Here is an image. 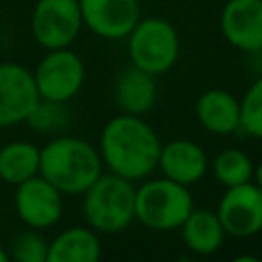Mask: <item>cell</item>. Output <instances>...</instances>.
<instances>
[{
    "instance_id": "cell-17",
    "label": "cell",
    "mask_w": 262,
    "mask_h": 262,
    "mask_svg": "<svg viewBox=\"0 0 262 262\" xmlns=\"http://www.w3.org/2000/svg\"><path fill=\"white\" fill-rule=\"evenodd\" d=\"M184 246L196 256L215 254L225 239V229L215 211L192 209L178 227Z\"/></svg>"
},
{
    "instance_id": "cell-15",
    "label": "cell",
    "mask_w": 262,
    "mask_h": 262,
    "mask_svg": "<svg viewBox=\"0 0 262 262\" xmlns=\"http://www.w3.org/2000/svg\"><path fill=\"white\" fill-rule=\"evenodd\" d=\"M113 94H115V102L121 108V113L143 117L145 113L154 108L158 100L156 76L135 66H129L117 76Z\"/></svg>"
},
{
    "instance_id": "cell-21",
    "label": "cell",
    "mask_w": 262,
    "mask_h": 262,
    "mask_svg": "<svg viewBox=\"0 0 262 262\" xmlns=\"http://www.w3.org/2000/svg\"><path fill=\"white\" fill-rule=\"evenodd\" d=\"M66 104L68 102H53L39 98V102L35 104V108L31 111L25 123L37 133H57L70 123V111Z\"/></svg>"
},
{
    "instance_id": "cell-22",
    "label": "cell",
    "mask_w": 262,
    "mask_h": 262,
    "mask_svg": "<svg viewBox=\"0 0 262 262\" xmlns=\"http://www.w3.org/2000/svg\"><path fill=\"white\" fill-rule=\"evenodd\" d=\"M49 242L35 229L20 231L12 237L8 256L12 262H45Z\"/></svg>"
},
{
    "instance_id": "cell-4",
    "label": "cell",
    "mask_w": 262,
    "mask_h": 262,
    "mask_svg": "<svg viewBox=\"0 0 262 262\" xmlns=\"http://www.w3.org/2000/svg\"><path fill=\"white\" fill-rule=\"evenodd\" d=\"M194 209L190 188L170 178H149L135 186V219L151 231H172Z\"/></svg>"
},
{
    "instance_id": "cell-12",
    "label": "cell",
    "mask_w": 262,
    "mask_h": 262,
    "mask_svg": "<svg viewBox=\"0 0 262 262\" xmlns=\"http://www.w3.org/2000/svg\"><path fill=\"white\" fill-rule=\"evenodd\" d=\"M223 39L244 51L256 53L262 49V0H227L219 16Z\"/></svg>"
},
{
    "instance_id": "cell-27",
    "label": "cell",
    "mask_w": 262,
    "mask_h": 262,
    "mask_svg": "<svg viewBox=\"0 0 262 262\" xmlns=\"http://www.w3.org/2000/svg\"><path fill=\"white\" fill-rule=\"evenodd\" d=\"M0 145H2V141H0Z\"/></svg>"
},
{
    "instance_id": "cell-19",
    "label": "cell",
    "mask_w": 262,
    "mask_h": 262,
    "mask_svg": "<svg viewBox=\"0 0 262 262\" xmlns=\"http://www.w3.org/2000/svg\"><path fill=\"white\" fill-rule=\"evenodd\" d=\"M211 168H213L215 180L221 186H225V188L237 186V184H244V182H250L252 176H254V162L239 147L221 149L215 156Z\"/></svg>"
},
{
    "instance_id": "cell-7",
    "label": "cell",
    "mask_w": 262,
    "mask_h": 262,
    "mask_svg": "<svg viewBox=\"0 0 262 262\" xmlns=\"http://www.w3.org/2000/svg\"><path fill=\"white\" fill-rule=\"evenodd\" d=\"M78 0H37L31 12V35L39 47H72L82 31Z\"/></svg>"
},
{
    "instance_id": "cell-14",
    "label": "cell",
    "mask_w": 262,
    "mask_h": 262,
    "mask_svg": "<svg viewBox=\"0 0 262 262\" xmlns=\"http://www.w3.org/2000/svg\"><path fill=\"white\" fill-rule=\"evenodd\" d=\"M201 127L213 135L225 137L239 131V98L223 88L205 90L194 104Z\"/></svg>"
},
{
    "instance_id": "cell-9",
    "label": "cell",
    "mask_w": 262,
    "mask_h": 262,
    "mask_svg": "<svg viewBox=\"0 0 262 262\" xmlns=\"http://www.w3.org/2000/svg\"><path fill=\"white\" fill-rule=\"evenodd\" d=\"M14 209L18 219L31 229L53 227L63 213V194L43 176H33L16 184Z\"/></svg>"
},
{
    "instance_id": "cell-16",
    "label": "cell",
    "mask_w": 262,
    "mask_h": 262,
    "mask_svg": "<svg viewBox=\"0 0 262 262\" xmlns=\"http://www.w3.org/2000/svg\"><path fill=\"white\" fill-rule=\"evenodd\" d=\"M98 233L90 227H68L47 246L45 262H100Z\"/></svg>"
},
{
    "instance_id": "cell-23",
    "label": "cell",
    "mask_w": 262,
    "mask_h": 262,
    "mask_svg": "<svg viewBox=\"0 0 262 262\" xmlns=\"http://www.w3.org/2000/svg\"><path fill=\"white\" fill-rule=\"evenodd\" d=\"M252 182L262 190V160L258 164H254V176H252Z\"/></svg>"
},
{
    "instance_id": "cell-24",
    "label": "cell",
    "mask_w": 262,
    "mask_h": 262,
    "mask_svg": "<svg viewBox=\"0 0 262 262\" xmlns=\"http://www.w3.org/2000/svg\"><path fill=\"white\" fill-rule=\"evenodd\" d=\"M231 262H262V258L256 256V254H239V256H235Z\"/></svg>"
},
{
    "instance_id": "cell-25",
    "label": "cell",
    "mask_w": 262,
    "mask_h": 262,
    "mask_svg": "<svg viewBox=\"0 0 262 262\" xmlns=\"http://www.w3.org/2000/svg\"><path fill=\"white\" fill-rule=\"evenodd\" d=\"M0 262H12L10 256H8V250H6L2 244H0Z\"/></svg>"
},
{
    "instance_id": "cell-11",
    "label": "cell",
    "mask_w": 262,
    "mask_h": 262,
    "mask_svg": "<svg viewBox=\"0 0 262 262\" xmlns=\"http://www.w3.org/2000/svg\"><path fill=\"white\" fill-rule=\"evenodd\" d=\"M82 25L100 39H125L141 18L139 0H78Z\"/></svg>"
},
{
    "instance_id": "cell-2",
    "label": "cell",
    "mask_w": 262,
    "mask_h": 262,
    "mask_svg": "<svg viewBox=\"0 0 262 262\" xmlns=\"http://www.w3.org/2000/svg\"><path fill=\"white\" fill-rule=\"evenodd\" d=\"M102 174L98 149L74 135H59L39 147V176L61 194H82Z\"/></svg>"
},
{
    "instance_id": "cell-3",
    "label": "cell",
    "mask_w": 262,
    "mask_h": 262,
    "mask_svg": "<svg viewBox=\"0 0 262 262\" xmlns=\"http://www.w3.org/2000/svg\"><path fill=\"white\" fill-rule=\"evenodd\" d=\"M82 213L96 233H119L135 221V186L113 172L100 174L82 192Z\"/></svg>"
},
{
    "instance_id": "cell-8",
    "label": "cell",
    "mask_w": 262,
    "mask_h": 262,
    "mask_svg": "<svg viewBox=\"0 0 262 262\" xmlns=\"http://www.w3.org/2000/svg\"><path fill=\"white\" fill-rule=\"evenodd\" d=\"M217 217L231 237H252L262 231V190L250 180L225 188L217 205Z\"/></svg>"
},
{
    "instance_id": "cell-20",
    "label": "cell",
    "mask_w": 262,
    "mask_h": 262,
    "mask_svg": "<svg viewBox=\"0 0 262 262\" xmlns=\"http://www.w3.org/2000/svg\"><path fill=\"white\" fill-rule=\"evenodd\" d=\"M239 131L254 139H262V74L239 98Z\"/></svg>"
},
{
    "instance_id": "cell-5",
    "label": "cell",
    "mask_w": 262,
    "mask_h": 262,
    "mask_svg": "<svg viewBox=\"0 0 262 262\" xmlns=\"http://www.w3.org/2000/svg\"><path fill=\"white\" fill-rule=\"evenodd\" d=\"M127 39L131 66L160 76L174 68L180 57V37L176 27L160 16L139 18Z\"/></svg>"
},
{
    "instance_id": "cell-18",
    "label": "cell",
    "mask_w": 262,
    "mask_h": 262,
    "mask_svg": "<svg viewBox=\"0 0 262 262\" xmlns=\"http://www.w3.org/2000/svg\"><path fill=\"white\" fill-rule=\"evenodd\" d=\"M39 174V147L31 141H8L0 145V180L20 184Z\"/></svg>"
},
{
    "instance_id": "cell-10",
    "label": "cell",
    "mask_w": 262,
    "mask_h": 262,
    "mask_svg": "<svg viewBox=\"0 0 262 262\" xmlns=\"http://www.w3.org/2000/svg\"><path fill=\"white\" fill-rule=\"evenodd\" d=\"M37 102L33 72L14 61H0V127L25 123Z\"/></svg>"
},
{
    "instance_id": "cell-26",
    "label": "cell",
    "mask_w": 262,
    "mask_h": 262,
    "mask_svg": "<svg viewBox=\"0 0 262 262\" xmlns=\"http://www.w3.org/2000/svg\"><path fill=\"white\" fill-rule=\"evenodd\" d=\"M176 262H190L188 258H180V260H176Z\"/></svg>"
},
{
    "instance_id": "cell-6",
    "label": "cell",
    "mask_w": 262,
    "mask_h": 262,
    "mask_svg": "<svg viewBox=\"0 0 262 262\" xmlns=\"http://www.w3.org/2000/svg\"><path fill=\"white\" fill-rule=\"evenodd\" d=\"M33 78L39 98L53 102H70L84 86L86 68L82 57L70 47L49 49L37 63Z\"/></svg>"
},
{
    "instance_id": "cell-13",
    "label": "cell",
    "mask_w": 262,
    "mask_h": 262,
    "mask_svg": "<svg viewBox=\"0 0 262 262\" xmlns=\"http://www.w3.org/2000/svg\"><path fill=\"white\" fill-rule=\"evenodd\" d=\"M158 168L164 178H170L178 184L192 186L203 180L209 170L207 151L192 139H172L162 143L158 156Z\"/></svg>"
},
{
    "instance_id": "cell-1",
    "label": "cell",
    "mask_w": 262,
    "mask_h": 262,
    "mask_svg": "<svg viewBox=\"0 0 262 262\" xmlns=\"http://www.w3.org/2000/svg\"><path fill=\"white\" fill-rule=\"evenodd\" d=\"M160 147L156 129L143 117L121 113L106 121L96 149L108 172L135 182L158 168Z\"/></svg>"
}]
</instances>
